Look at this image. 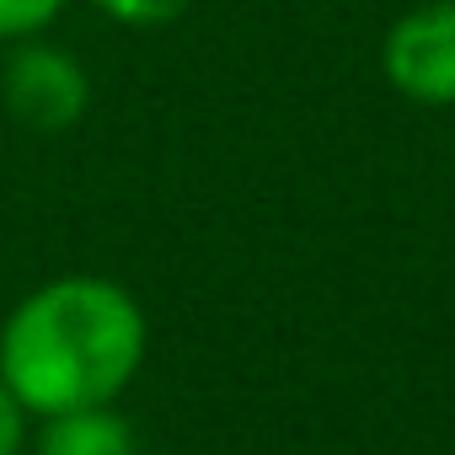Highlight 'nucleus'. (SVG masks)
<instances>
[{
	"mask_svg": "<svg viewBox=\"0 0 455 455\" xmlns=\"http://www.w3.org/2000/svg\"><path fill=\"white\" fill-rule=\"evenodd\" d=\"M97 6H102L113 22H129V28H156V22H172L177 12H188V0H97Z\"/></svg>",
	"mask_w": 455,
	"mask_h": 455,
	"instance_id": "nucleus-6",
	"label": "nucleus"
},
{
	"mask_svg": "<svg viewBox=\"0 0 455 455\" xmlns=\"http://www.w3.org/2000/svg\"><path fill=\"white\" fill-rule=\"evenodd\" d=\"M65 0H0V38H28L38 33Z\"/></svg>",
	"mask_w": 455,
	"mask_h": 455,
	"instance_id": "nucleus-5",
	"label": "nucleus"
},
{
	"mask_svg": "<svg viewBox=\"0 0 455 455\" xmlns=\"http://www.w3.org/2000/svg\"><path fill=\"white\" fill-rule=\"evenodd\" d=\"M17 444H22V402L0 380V455H17Z\"/></svg>",
	"mask_w": 455,
	"mask_h": 455,
	"instance_id": "nucleus-7",
	"label": "nucleus"
},
{
	"mask_svg": "<svg viewBox=\"0 0 455 455\" xmlns=\"http://www.w3.org/2000/svg\"><path fill=\"white\" fill-rule=\"evenodd\" d=\"M38 455H134L129 423L113 418L108 407H76L54 412V423L38 439Z\"/></svg>",
	"mask_w": 455,
	"mask_h": 455,
	"instance_id": "nucleus-4",
	"label": "nucleus"
},
{
	"mask_svg": "<svg viewBox=\"0 0 455 455\" xmlns=\"http://www.w3.org/2000/svg\"><path fill=\"white\" fill-rule=\"evenodd\" d=\"M145 359V316L108 279H60L28 295L0 332V380L44 418L108 407Z\"/></svg>",
	"mask_w": 455,
	"mask_h": 455,
	"instance_id": "nucleus-1",
	"label": "nucleus"
},
{
	"mask_svg": "<svg viewBox=\"0 0 455 455\" xmlns=\"http://www.w3.org/2000/svg\"><path fill=\"white\" fill-rule=\"evenodd\" d=\"M6 108L28 129H70L86 113V76L65 49H22L6 65Z\"/></svg>",
	"mask_w": 455,
	"mask_h": 455,
	"instance_id": "nucleus-3",
	"label": "nucleus"
},
{
	"mask_svg": "<svg viewBox=\"0 0 455 455\" xmlns=\"http://www.w3.org/2000/svg\"><path fill=\"white\" fill-rule=\"evenodd\" d=\"M386 76L402 97L450 108L455 102V0L407 12L386 38Z\"/></svg>",
	"mask_w": 455,
	"mask_h": 455,
	"instance_id": "nucleus-2",
	"label": "nucleus"
}]
</instances>
